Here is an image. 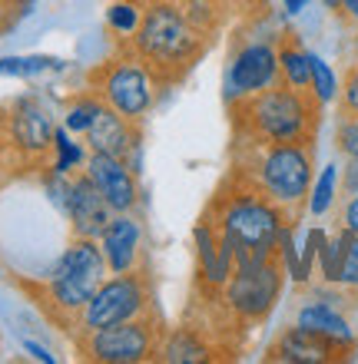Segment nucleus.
<instances>
[{
  "label": "nucleus",
  "instance_id": "obj_1",
  "mask_svg": "<svg viewBox=\"0 0 358 364\" xmlns=\"http://www.w3.org/2000/svg\"><path fill=\"white\" fill-rule=\"evenodd\" d=\"M236 179L239 182H236L233 196L216 199L213 225L233 245L236 269H242V265H256V262L279 255V235L292 222V215L282 205H275L269 196H262L239 173H236Z\"/></svg>",
  "mask_w": 358,
  "mask_h": 364
},
{
  "label": "nucleus",
  "instance_id": "obj_35",
  "mask_svg": "<svg viewBox=\"0 0 358 364\" xmlns=\"http://www.w3.org/2000/svg\"><path fill=\"white\" fill-rule=\"evenodd\" d=\"M282 4H285V14H302L312 0H282Z\"/></svg>",
  "mask_w": 358,
  "mask_h": 364
},
{
  "label": "nucleus",
  "instance_id": "obj_12",
  "mask_svg": "<svg viewBox=\"0 0 358 364\" xmlns=\"http://www.w3.org/2000/svg\"><path fill=\"white\" fill-rule=\"evenodd\" d=\"M87 143L90 153H110L117 159H126L133 166V173L139 176V123H130L103 103L87 129Z\"/></svg>",
  "mask_w": 358,
  "mask_h": 364
},
{
  "label": "nucleus",
  "instance_id": "obj_13",
  "mask_svg": "<svg viewBox=\"0 0 358 364\" xmlns=\"http://www.w3.org/2000/svg\"><path fill=\"white\" fill-rule=\"evenodd\" d=\"M63 212L70 215L73 235H83V239H100V232L107 229V222L113 219L110 202L103 199V192L97 189V182L87 176V169L70 179Z\"/></svg>",
  "mask_w": 358,
  "mask_h": 364
},
{
  "label": "nucleus",
  "instance_id": "obj_8",
  "mask_svg": "<svg viewBox=\"0 0 358 364\" xmlns=\"http://www.w3.org/2000/svg\"><path fill=\"white\" fill-rule=\"evenodd\" d=\"M80 351L90 361L100 364H139V361H153L159 358V345H163V331L156 325L149 311L120 325L100 328L90 335H77Z\"/></svg>",
  "mask_w": 358,
  "mask_h": 364
},
{
  "label": "nucleus",
  "instance_id": "obj_18",
  "mask_svg": "<svg viewBox=\"0 0 358 364\" xmlns=\"http://www.w3.org/2000/svg\"><path fill=\"white\" fill-rule=\"evenodd\" d=\"M295 325L305 328V331H312V335H322L325 341H332V345H339L342 351H355V331H352L349 318L342 315L339 305H332V301H325L322 295H315L312 301H305V305L299 308V315H295Z\"/></svg>",
  "mask_w": 358,
  "mask_h": 364
},
{
  "label": "nucleus",
  "instance_id": "obj_2",
  "mask_svg": "<svg viewBox=\"0 0 358 364\" xmlns=\"http://www.w3.org/2000/svg\"><path fill=\"white\" fill-rule=\"evenodd\" d=\"M322 106L305 90L272 83L233 103L236 129L246 143H315Z\"/></svg>",
  "mask_w": 358,
  "mask_h": 364
},
{
  "label": "nucleus",
  "instance_id": "obj_17",
  "mask_svg": "<svg viewBox=\"0 0 358 364\" xmlns=\"http://www.w3.org/2000/svg\"><path fill=\"white\" fill-rule=\"evenodd\" d=\"M265 358L269 361H282V364H329V361L349 358V351H342L339 345L325 341L322 335H312L305 328L292 325L275 338V345L269 348Z\"/></svg>",
  "mask_w": 358,
  "mask_h": 364
},
{
  "label": "nucleus",
  "instance_id": "obj_21",
  "mask_svg": "<svg viewBox=\"0 0 358 364\" xmlns=\"http://www.w3.org/2000/svg\"><path fill=\"white\" fill-rule=\"evenodd\" d=\"M335 196H339V166L329 163L322 169V176L312 182L309 192V212L312 215H325V212L335 205Z\"/></svg>",
  "mask_w": 358,
  "mask_h": 364
},
{
  "label": "nucleus",
  "instance_id": "obj_19",
  "mask_svg": "<svg viewBox=\"0 0 358 364\" xmlns=\"http://www.w3.org/2000/svg\"><path fill=\"white\" fill-rule=\"evenodd\" d=\"M159 361H166V364H203V361H213V348L203 341L199 328H176V331L163 335Z\"/></svg>",
  "mask_w": 358,
  "mask_h": 364
},
{
  "label": "nucleus",
  "instance_id": "obj_16",
  "mask_svg": "<svg viewBox=\"0 0 358 364\" xmlns=\"http://www.w3.org/2000/svg\"><path fill=\"white\" fill-rule=\"evenodd\" d=\"M196 239V262H199V278L206 282V288L223 291L226 282L236 272V259H233V245L219 235V229L213 225V219H203L193 232Z\"/></svg>",
  "mask_w": 358,
  "mask_h": 364
},
{
  "label": "nucleus",
  "instance_id": "obj_33",
  "mask_svg": "<svg viewBox=\"0 0 358 364\" xmlns=\"http://www.w3.org/2000/svg\"><path fill=\"white\" fill-rule=\"evenodd\" d=\"M335 10L345 14L352 23H358V0H335Z\"/></svg>",
  "mask_w": 358,
  "mask_h": 364
},
{
  "label": "nucleus",
  "instance_id": "obj_31",
  "mask_svg": "<svg viewBox=\"0 0 358 364\" xmlns=\"http://www.w3.org/2000/svg\"><path fill=\"white\" fill-rule=\"evenodd\" d=\"M342 229L358 232V192L345 196V202H342Z\"/></svg>",
  "mask_w": 358,
  "mask_h": 364
},
{
  "label": "nucleus",
  "instance_id": "obj_3",
  "mask_svg": "<svg viewBox=\"0 0 358 364\" xmlns=\"http://www.w3.org/2000/svg\"><path fill=\"white\" fill-rule=\"evenodd\" d=\"M249 156L242 159L239 176L252 182L262 196L275 205L299 212V205L312 192V166H315V143H246Z\"/></svg>",
  "mask_w": 358,
  "mask_h": 364
},
{
  "label": "nucleus",
  "instance_id": "obj_25",
  "mask_svg": "<svg viewBox=\"0 0 358 364\" xmlns=\"http://www.w3.org/2000/svg\"><path fill=\"white\" fill-rule=\"evenodd\" d=\"M53 149H57L53 173H60V176H70L73 169H80V166L87 163V159H83V146L70 139V129H57V136H53Z\"/></svg>",
  "mask_w": 358,
  "mask_h": 364
},
{
  "label": "nucleus",
  "instance_id": "obj_20",
  "mask_svg": "<svg viewBox=\"0 0 358 364\" xmlns=\"http://www.w3.org/2000/svg\"><path fill=\"white\" fill-rule=\"evenodd\" d=\"M279 80L292 90H305L312 93V67H309V50L299 47V40L285 33L279 43Z\"/></svg>",
  "mask_w": 358,
  "mask_h": 364
},
{
  "label": "nucleus",
  "instance_id": "obj_23",
  "mask_svg": "<svg viewBox=\"0 0 358 364\" xmlns=\"http://www.w3.org/2000/svg\"><path fill=\"white\" fill-rule=\"evenodd\" d=\"M309 67H312V96H315V103L319 106H329L335 96H339V77H335V70L319 57V53H309Z\"/></svg>",
  "mask_w": 358,
  "mask_h": 364
},
{
  "label": "nucleus",
  "instance_id": "obj_22",
  "mask_svg": "<svg viewBox=\"0 0 358 364\" xmlns=\"http://www.w3.org/2000/svg\"><path fill=\"white\" fill-rule=\"evenodd\" d=\"M143 14L146 7L139 0H113L107 7V23L110 30H117L120 37H133L139 23H143Z\"/></svg>",
  "mask_w": 358,
  "mask_h": 364
},
{
  "label": "nucleus",
  "instance_id": "obj_26",
  "mask_svg": "<svg viewBox=\"0 0 358 364\" xmlns=\"http://www.w3.org/2000/svg\"><path fill=\"white\" fill-rule=\"evenodd\" d=\"M47 70H60V60L53 57H4L0 60V77H37Z\"/></svg>",
  "mask_w": 358,
  "mask_h": 364
},
{
  "label": "nucleus",
  "instance_id": "obj_6",
  "mask_svg": "<svg viewBox=\"0 0 358 364\" xmlns=\"http://www.w3.org/2000/svg\"><path fill=\"white\" fill-rule=\"evenodd\" d=\"M156 70L146 63L133 47L123 57L107 60L103 67L93 73V93L117 109L130 123H143L156 103Z\"/></svg>",
  "mask_w": 358,
  "mask_h": 364
},
{
  "label": "nucleus",
  "instance_id": "obj_5",
  "mask_svg": "<svg viewBox=\"0 0 358 364\" xmlns=\"http://www.w3.org/2000/svg\"><path fill=\"white\" fill-rule=\"evenodd\" d=\"M107 259L97 239H77L70 242V249L60 255L57 269L47 282V305L63 318H77V311L87 305L93 291L107 278Z\"/></svg>",
  "mask_w": 358,
  "mask_h": 364
},
{
  "label": "nucleus",
  "instance_id": "obj_9",
  "mask_svg": "<svg viewBox=\"0 0 358 364\" xmlns=\"http://www.w3.org/2000/svg\"><path fill=\"white\" fill-rule=\"evenodd\" d=\"M282 259L272 255L256 265H242L233 272V278L223 288V301L229 308V315L242 325H256L269 315L275 301L282 295Z\"/></svg>",
  "mask_w": 358,
  "mask_h": 364
},
{
  "label": "nucleus",
  "instance_id": "obj_27",
  "mask_svg": "<svg viewBox=\"0 0 358 364\" xmlns=\"http://www.w3.org/2000/svg\"><path fill=\"white\" fill-rule=\"evenodd\" d=\"M339 285L358 291V232L342 229V265H339Z\"/></svg>",
  "mask_w": 358,
  "mask_h": 364
},
{
  "label": "nucleus",
  "instance_id": "obj_10",
  "mask_svg": "<svg viewBox=\"0 0 358 364\" xmlns=\"http://www.w3.org/2000/svg\"><path fill=\"white\" fill-rule=\"evenodd\" d=\"M272 83H279V47H272L269 40L242 43L226 70V100L239 103L259 90H269Z\"/></svg>",
  "mask_w": 358,
  "mask_h": 364
},
{
  "label": "nucleus",
  "instance_id": "obj_28",
  "mask_svg": "<svg viewBox=\"0 0 358 364\" xmlns=\"http://www.w3.org/2000/svg\"><path fill=\"white\" fill-rule=\"evenodd\" d=\"M322 242H325V232H322V229H312L309 239H305V249H302V255H299V275H295V282H299V285H305V282H309L312 262L319 259Z\"/></svg>",
  "mask_w": 358,
  "mask_h": 364
},
{
  "label": "nucleus",
  "instance_id": "obj_11",
  "mask_svg": "<svg viewBox=\"0 0 358 364\" xmlns=\"http://www.w3.org/2000/svg\"><path fill=\"white\" fill-rule=\"evenodd\" d=\"M53 116L40 96H23L10 106L7 113V146L14 153H20L23 159H40L53 146Z\"/></svg>",
  "mask_w": 358,
  "mask_h": 364
},
{
  "label": "nucleus",
  "instance_id": "obj_7",
  "mask_svg": "<svg viewBox=\"0 0 358 364\" xmlns=\"http://www.w3.org/2000/svg\"><path fill=\"white\" fill-rule=\"evenodd\" d=\"M146 311H149V282H146V275L139 269L123 272V275L103 278V285L93 291V298L77 311L73 328H77V335H90V331H100V328L139 318Z\"/></svg>",
  "mask_w": 358,
  "mask_h": 364
},
{
  "label": "nucleus",
  "instance_id": "obj_32",
  "mask_svg": "<svg viewBox=\"0 0 358 364\" xmlns=\"http://www.w3.org/2000/svg\"><path fill=\"white\" fill-rule=\"evenodd\" d=\"M342 192L345 196H355L358 192V156H349V163L342 169Z\"/></svg>",
  "mask_w": 358,
  "mask_h": 364
},
{
  "label": "nucleus",
  "instance_id": "obj_30",
  "mask_svg": "<svg viewBox=\"0 0 358 364\" xmlns=\"http://www.w3.org/2000/svg\"><path fill=\"white\" fill-rule=\"evenodd\" d=\"M335 143L345 156H358V116H345L339 123V133H335Z\"/></svg>",
  "mask_w": 358,
  "mask_h": 364
},
{
  "label": "nucleus",
  "instance_id": "obj_24",
  "mask_svg": "<svg viewBox=\"0 0 358 364\" xmlns=\"http://www.w3.org/2000/svg\"><path fill=\"white\" fill-rule=\"evenodd\" d=\"M100 106H103V100H100L97 93L80 96V100H73V106L67 109V116H63V126H67L73 136H77V133L87 136L90 123H93V116L100 113Z\"/></svg>",
  "mask_w": 358,
  "mask_h": 364
},
{
  "label": "nucleus",
  "instance_id": "obj_4",
  "mask_svg": "<svg viewBox=\"0 0 358 364\" xmlns=\"http://www.w3.org/2000/svg\"><path fill=\"white\" fill-rule=\"evenodd\" d=\"M206 33L189 23L179 0H156L143 14V23L133 33L130 47L156 70V77H176L179 70L193 67L206 47Z\"/></svg>",
  "mask_w": 358,
  "mask_h": 364
},
{
  "label": "nucleus",
  "instance_id": "obj_36",
  "mask_svg": "<svg viewBox=\"0 0 358 364\" xmlns=\"http://www.w3.org/2000/svg\"><path fill=\"white\" fill-rule=\"evenodd\" d=\"M352 53H355V63H358V30H355V37H352Z\"/></svg>",
  "mask_w": 358,
  "mask_h": 364
},
{
  "label": "nucleus",
  "instance_id": "obj_34",
  "mask_svg": "<svg viewBox=\"0 0 358 364\" xmlns=\"http://www.w3.org/2000/svg\"><path fill=\"white\" fill-rule=\"evenodd\" d=\"M23 348H27L30 355L37 358V361H43V364H53V355H50L47 348H40V345H33V341H23Z\"/></svg>",
  "mask_w": 358,
  "mask_h": 364
},
{
  "label": "nucleus",
  "instance_id": "obj_14",
  "mask_svg": "<svg viewBox=\"0 0 358 364\" xmlns=\"http://www.w3.org/2000/svg\"><path fill=\"white\" fill-rule=\"evenodd\" d=\"M87 176L97 182V189L103 192V199L110 202L113 212H130L139 199V186H136V173L126 159H117L110 153H90L83 163Z\"/></svg>",
  "mask_w": 358,
  "mask_h": 364
},
{
  "label": "nucleus",
  "instance_id": "obj_29",
  "mask_svg": "<svg viewBox=\"0 0 358 364\" xmlns=\"http://www.w3.org/2000/svg\"><path fill=\"white\" fill-rule=\"evenodd\" d=\"M339 96H342V116H358V63L349 67Z\"/></svg>",
  "mask_w": 358,
  "mask_h": 364
},
{
  "label": "nucleus",
  "instance_id": "obj_15",
  "mask_svg": "<svg viewBox=\"0 0 358 364\" xmlns=\"http://www.w3.org/2000/svg\"><path fill=\"white\" fill-rule=\"evenodd\" d=\"M100 249L107 259V269L113 275L123 272H136L139 255H143V229L130 212H113V219L107 222V229L100 232Z\"/></svg>",
  "mask_w": 358,
  "mask_h": 364
}]
</instances>
